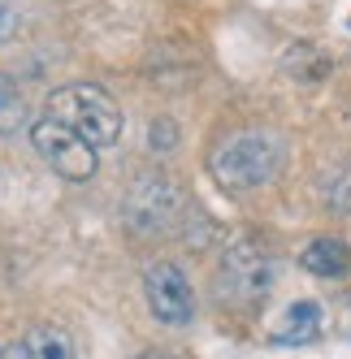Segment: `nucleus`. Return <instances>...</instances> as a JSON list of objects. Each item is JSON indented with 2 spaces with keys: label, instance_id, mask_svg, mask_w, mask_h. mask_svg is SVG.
<instances>
[{
  "label": "nucleus",
  "instance_id": "obj_9",
  "mask_svg": "<svg viewBox=\"0 0 351 359\" xmlns=\"http://www.w3.org/2000/svg\"><path fill=\"white\" fill-rule=\"evenodd\" d=\"M299 264H304L308 273H317V277H343L351 269V247L343 238H330V234L312 238L304 247V255H299Z\"/></svg>",
  "mask_w": 351,
  "mask_h": 359
},
{
  "label": "nucleus",
  "instance_id": "obj_13",
  "mask_svg": "<svg viewBox=\"0 0 351 359\" xmlns=\"http://www.w3.org/2000/svg\"><path fill=\"white\" fill-rule=\"evenodd\" d=\"M147 359H169V355H147Z\"/></svg>",
  "mask_w": 351,
  "mask_h": 359
},
{
  "label": "nucleus",
  "instance_id": "obj_6",
  "mask_svg": "<svg viewBox=\"0 0 351 359\" xmlns=\"http://www.w3.org/2000/svg\"><path fill=\"white\" fill-rule=\"evenodd\" d=\"M143 299H147V312H152L161 325L178 329V325H191V316H195L191 281L173 264H152L143 273Z\"/></svg>",
  "mask_w": 351,
  "mask_h": 359
},
{
  "label": "nucleus",
  "instance_id": "obj_1",
  "mask_svg": "<svg viewBox=\"0 0 351 359\" xmlns=\"http://www.w3.org/2000/svg\"><path fill=\"white\" fill-rule=\"evenodd\" d=\"M282 161H286V143L273 130H239V135L217 143L208 169H213L221 191L247 195V191L269 187L282 173Z\"/></svg>",
  "mask_w": 351,
  "mask_h": 359
},
{
  "label": "nucleus",
  "instance_id": "obj_4",
  "mask_svg": "<svg viewBox=\"0 0 351 359\" xmlns=\"http://www.w3.org/2000/svg\"><path fill=\"white\" fill-rule=\"evenodd\" d=\"M31 143H35V151L53 165L61 177H69V182H87V177L95 173V151L100 147H91L83 135H74L69 126H61L57 117H39L35 126H31Z\"/></svg>",
  "mask_w": 351,
  "mask_h": 359
},
{
  "label": "nucleus",
  "instance_id": "obj_5",
  "mask_svg": "<svg viewBox=\"0 0 351 359\" xmlns=\"http://www.w3.org/2000/svg\"><path fill=\"white\" fill-rule=\"evenodd\" d=\"M178 208H183V199L173 191V182L169 177H157V173L135 177V187L126 195V221L139 234H165L178 221Z\"/></svg>",
  "mask_w": 351,
  "mask_h": 359
},
{
  "label": "nucleus",
  "instance_id": "obj_11",
  "mask_svg": "<svg viewBox=\"0 0 351 359\" xmlns=\"http://www.w3.org/2000/svg\"><path fill=\"white\" fill-rule=\"evenodd\" d=\"M325 199L334 208H351V169H338L330 182H325Z\"/></svg>",
  "mask_w": 351,
  "mask_h": 359
},
{
  "label": "nucleus",
  "instance_id": "obj_8",
  "mask_svg": "<svg viewBox=\"0 0 351 359\" xmlns=\"http://www.w3.org/2000/svg\"><path fill=\"white\" fill-rule=\"evenodd\" d=\"M321 325H325V312H321V303H312V299H299V303H291L286 312H282L278 329H273V342H282V346L312 342L317 333H321Z\"/></svg>",
  "mask_w": 351,
  "mask_h": 359
},
{
  "label": "nucleus",
  "instance_id": "obj_7",
  "mask_svg": "<svg viewBox=\"0 0 351 359\" xmlns=\"http://www.w3.org/2000/svg\"><path fill=\"white\" fill-rule=\"evenodd\" d=\"M0 359H74V338L61 325H35L0 351Z\"/></svg>",
  "mask_w": 351,
  "mask_h": 359
},
{
  "label": "nucleus",
  "instance_id": "obj_2",
  "mask_svg": "<svg viewBox=\"0 0 351 359\" xmlns=\"http://www.w3.org/2000/svg\"><path fill=\"white\" fill-rule=\"evenodd\" d=\"M44 113L57 117L61 126H69L74 135H83L91 147H109L121 130V109L91 83H69V87L53 91Z\"/></svg>",
  "mask_w": 351,
  "mask_h": 359
},
{
  "label": "nucleus",
  "instance_id": "obj_12",
  "mask_svg": "<svg viewBox=\"0 0 351 359\" xmlns=\"http://www.w3.org/2000/svg\"><path fill=\"white\" fill-rule=\"evenodd\" d=\"M13 27H18V18H13V9L5 5V0H0V39H5V35H9Z\"/></svg>",
  "mask_w": 351,
  "mask_h": 359
},
{
  "label": "nucleus",
  "instance_id": "obj_3",
  "mask_svg": "<svg viewBox=\"0 0 351 359\" xmlns=\"http://www.w3.org/2000/svg\"><path fill=\"white\" fill-rule=\"evenodd\" d=\"M273 286V255L252 243V238H239L225 247L221 255V269H217V290L221 299L230 303H260Z\"/></svg>",
  "mask_w": 351,
  "mask_h": 359
},
{
  "label": "nucleus",
  "instance_id": "obj_10",
  "mask_svg": "<svg viewBox=\"0 0 351 359\" xmlns=\"http://www.w3.org/2000/svg\"><path fill=\"white\" fill-rule=\"evenodd\" d=\"M27 121V109H22V95H18V87L0 74V135H13L18 126Z\"/></svg>",
  "mask_w": 351,
  "mask_h": 359
}]
</instances>
